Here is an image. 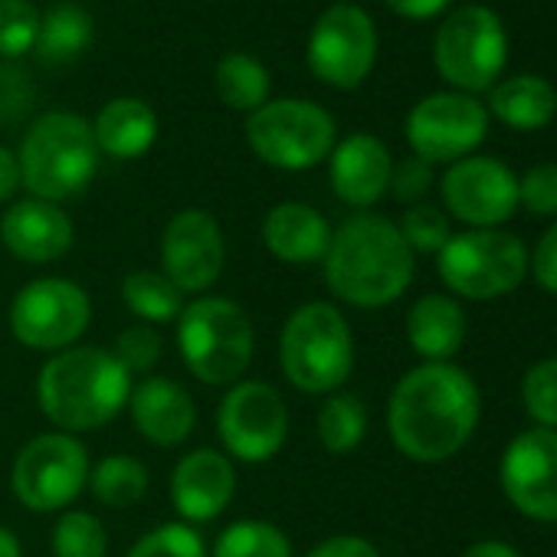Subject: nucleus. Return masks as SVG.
Listing matches in <instances>:
<instances>
[{
	"mask_svg": "<svg viewBox=\"0 0 557 557\" xmlns=\"http://www.w3.org/2000/svg\"><path fill=\"white\" fill-rule=\"evenodd\" d=\"M479 413V387L462 368L420 364L391 391L387 430L407 459L446 462L472 440Z\"/></svg>",
	"mask_w": 557,
	"mask_h": 557,
	"instance_id": "obj_1",
	"label": "nucleus"
},
{
	"mask_svg": "<svg viewBox=\"0 0 557 557\" xmlns=\"http://www.w3.org/2000/svg\"><path fill=\"white\" fill-rule=\"evenodd\" d=\"M325 286L355 309H384L413 283V249L381 213H351L332 230L322 259Z\"/></svg>",
	"mask_w": 557,
	"mask_h": 557,
	"instance_id": "obj_2",
	"label": "nucleus"
},
{
	"mask_svg": "<svg viewBox=\"0 0 557 557\" xmlns=\"http://www.w3.org/2000/svg\"><path fill=\"white\" fill-rule=\"evenodd\" d=\"M135 377L109 348L73 345L47 358L37 374L40 413L70 436L109 426L125 407Z\"/></svg>",
	"mask_w": 557,
	"mask_h": 557,
	"instance_id": "obj_3",
	"label": "nucleus"
},
{
	"mask_svg": "<svg viewBox=\"0 0 557 557\" xmlns=\"http://www.w3.org/2000/svg\"><path fill=\"white\" fill-rule=\"evenodd\" d=\"M174 345L184 368L207 387H233L256 355L249 312L226 296H194L174 322Z\"/></svg>",
	"mask_w": 557,
	"mask_h": 557,
	"instance_id": "obj_4",
	"label": "nucleus"
},
{
	"mask_svg": "<svg viewBox=\"0 0 557 557\" xmlns=\"http://www.w3.org/2000/svg\"><path fill=\"white\" fill-rule=\"evenodd\" d=\"M278 371L293 391L329 397L342 391L355 371V332L332 302H306L278 332Z\"/></svg>",
	"mask_w": 557,
	"mask_h": 557,
	"instance_id": "obj_5",
	"label": "nucleus"
},
{
	"mask_svg": "<svg viewBox=\"0 0 557 557\" xmlns=\"http://www.w3.org/2000/svg\"><path fill=\"white\" fill-rule=\"evenodd\" d=\"M17 161L30 197L50 203L79 197L99 171V145L92 135V122L66 109L40 115L27 128L17 148Z\"/></svg>",
	"mask_w": 557,
	"mask_h": 557,
	"instance_id": "obj_6",
	"label": "nucleus"
},
{
	"mask_svg": "<svg viewBox=\"0 0 557 557\" xmlns=\"http://www.w3.org/2000/svg\"><path fill=\"white\" fill-rule=\"evenodd\" d=\"M246 141L259 161L278 171H309L329 161L338 125L329 109L309 99H269L246 119Z\"/></svg>",
	"mask_w": 557,
	"mask_h": 557,
	"instance_id": "obj_7",
	"label": "nucleus"
},
{
	"mask_svg": "<svg viewBox=\"0 0 557 557\" xmlns=\"http://www.w3.org/2000/svg\"><path fill=\"white\" fill-rule=\"evenodd\" d=\"M89 449L79 436L50 430L27 440L11 466L14 498L37 515H60L89 485Z\"/></svg>",
	"mask_w": 557,
	"mask_h": 557,
	"instance_id": "obj_8",
	"label": "nucleus"
},
{
	"mask_svg": "<svg viewBox=\"0 0 557 557\" xmlns=\"http://www.w3.org/2000/svg\"><path fill=\"white\" fill-rule=\"evenodd\" d=\"M433 63L453 92H488L508 63V34L495 11L469 4L453 11L433 44Z\"/></svg>",
	"mask_w": 557,
	"mask_h": 557,
	"instance_id": "obj_9",
	"label": "nucleus"
},
{
	"mask_svg": "<svg viewBox=\"0 0 557 557\" xmlns=\"http://www.w3.org/2000/svg\"><path fill=\"white\" fill-rule=\"evenodd\" d=\"M11 335L27 351L57 355L83 342L92 325L89 293L66 275H40L24 283L8 312Z\"/></svg>",
	"mask_w": 557,
	"mask_h": 557,
	"instance_id": "obj_10",
	"label": "nucleus"
},
{
	"mask_svg": "<svg viewBox=\"0 0 557 557\" xmlns=\"http://www.w3.org/2000/svg\"><path fill=\"white\" fill-rule=\"evenodd\" d=\"M436 256L446 289L475 302L515 293L528 272L524 243L502 230H469L449 236V243Z\"/></svg>",
	"mask_w": 557,
	"mask_h": 557,
	"instance_id": "obj_11",
	"label": "nucleus"
},
{
	"mask_svg": "<svg viewBox=\"0 0 557 557\" xmlns=\"http://www.w3.org/2000/svg\"><path fill=\"white\" fill-rule=\"evenodd\" d=\"M293 430L289 404L265 381H236L216 407V436L233 462L259 466L286 449Z\"/></svg>",
	"mask_w": 557,
	"mask_h": 557,
	"instance_id": "obj_12",
	"label": "nucleus"
},
{
	"mask_svg": "<svg viewBox=\"0 0 557 557\" xmlns=\"http://www.w3.org/2000/svg\"><path fill=\"white\" fill-rule=\"evenodd\" d=\"M306 60L312 76L335 89L361 86L377 63V27L368 11L358 4L329 8L309 34Z\"/></svg>",
	"mask_w": 557,
	"mask_h": 557,
	"instance_id": "obj_13",
	"label": "nucleus"
},
{
	"mask_svg": "<svg viewBox=\"0 0 557 557\" xmlns=\"http://www.w3.org/2000/svg\"><path fill=\"white\" fill-rule=\"evenodd\" d=\"M488 135V109L466 92H433L407 115V141L426 164H456Z\"/></svg>",
	"mask_w": 557,
	"mask_h": 557,
	"instance_id": "obj_14",
	"label": "nucleus"
},
{
	"mask_svg": "<svg viewBox=\"0 0 557 557\" xmlns=\"http://www.w3.org/2000/svg\"><path fill=\"white\" fill-rule=\"evenodd\" d=\"M161 272L187 296H207L223 275L226 239L223 226L210 210L187 207L177 210L161 230Z\"/></svg>",
	"mask_w": 557,
	"mask_h": 557,
	"instance_id": "obj_15",
	"label": "nucleus"
},
{
	"mask_svg": "<svg viewBox=\"0 0 557 557\" xmlns=\"http://www.w3.org/2000/svg\"><path fill=\"white\" fill-rule=\"evenodd\" d=\"M440 190L446 210L472 230H495L518 207V177L498 158L469 154L449 164Z\"/></svg>",
	"mask_w": 557,
	"mask_h": 557,
	"instance_id": "obj_16",
	"label": "nucleus"
},
{
	"mask_svg": "<svg viewBox=\"0 0 557 557\" xmlns=\"http://www.w3.org/2000/svg\"><path fill=\"white\" fill-rule=\"evenodd\" d=\"M502 488L521 515L557 521V430L534 426L508 443Z\"/></svg>",
	"mask_w": 557,
	"mask_h": 557,
	"instance_id": "obj_17",
	"label": "nucleus"
},
{
	"mask_svg": "<svg viewBox=\"0 0 557 557\" xmlns=\"http://www.w3.org/2000/svg\"><path fill=\"white\" fill-rule=\"evenodd\" d=\"M236 485H239L236 462L223 449L200 446V449L184 453L174 462L168 495L177 511V521H187L197 528V524L220 518L230 508Z\"/></svg>",
	"mask_w": 557,
	"mask_h": 557,
	"instance_id": "obj_18",
	"label": "nucleus"
},
{
	"mask_svg": "<svg viewBox=\"0 0 557 557\" xmlns=\"http://www.w3.org/2000/svg\"><path fill=\"white\" fill-rule=\"evenodd\" d=\"M0 239L14 259L27 265H50L73 249L76 223L63 210V203L24 197L14 200L0 216Z\"/></svg>",
	"mask_w": 557,
	"mask_h": 557,
	"instance_id": "obj_19",
	"label": "nucleus"
},
{
	"mask_svg": "<svg viewBox=\"0 0 557 557\" xmlns=\"http://www.w3.org/2000/svg\"><path fill=\"white\" fill-rule=\"evenodd\" d=\"M125 410H128L138 436L151 446H161V449L184 446L197 430V404L171 377L148 374L138 384H132Z\"/></svg>",
	"mask_w": 557,
	"mask_h": 557,
	"instance_id": "obj_20",
	"label": "nucleus"
},
{
	"mask_svg": "<svg viewBox=\"0 0 557 557\" xmlns=\"http://www.w3.org/2000/svg\"><path fill=\"white\" fill-rule=\"evenodd\" d=\"M391 171H394V158H391L387 145L368 132L348 135L329 154L332 190L342 203H348L355 210H368L387 194Z\"/></svg>",
	"mask_w": 557,
	"mask_h": 557,
	"instance_id": "obj_21",
	"label": "nucleus"
},
{
	"mask_svg": "<svg viewBox=\"0 0 557 557\" xmlns=\"http://www.w3.org/2000/svg\"><path fill=\"white\" fill-rule=\"evenodd\" d=\"M262 246L286 265H319L332 243L325 213L302 200H283L262 216Z\"/></svg>",
	"mask_w": 557,
	"mask_h": 557,
	"instance_id": "obj_22",
	"label": "nucleus"
},
{
	"mask_svg": "<svg viewBox=\"0 0 557 557\" xmlns=\"http://www.w3.org/2000/svg\"><path fill=\"white\" fill-rule=\"evenodd\" d=\"M158 128L161 125L154 109L135 96H119L106 102L92 122L99 154H109L115 161H135L148 154L158 141Z\"/></svg>",
	"mask_w": 557,
	"mask_h": 557,
	"instance_id": "obj_23",
	"label": "nucleus"
},
{
	"mask_svg": "<svg viewBox=\"0 0 557 557\" xmlns=\"http://www.w3.org/2000/svg\"><path fill=\"white\" fill-rule=\"evenodd\" d=\"M407 338L410 348L423 358V364L449 361L466 338V312L453 296L430 293L413 302L407 315Z\"/></svg>",
	"mask_w": 557,
	"mask_h": 557,
	"instance_id": "obj_24",
	"label": "nucleus"
},
{
	"mask_svg": "<svg viewBox=\"0 0 557 557\" xmlns=\"http://www.w3.org/2000/svg\"><path fill=\"white\" fill-rule=\"evenodd\" d=\"M488 112L515 132H537L557 115V89L544 76L518 73L488 89Z\"/></svg>",
	"mask_w": 557,
	"mask_h": 557,
	"instance_id": "obj_25",
	"label": "nucleus"
},
{
	"mask_svg": "<svg viewBox=\"0 0 557 557\" xmlns=\"http://www.w3.org/2000/svg\"><path fill=\"white\" fill-rule=\"evenodd\" d=\"M89 495L102 505V508H132L138 502H145L148 488H151V472L138 456L128 453H112L102 456L92 469H89Z\"/></svg>",
	"mask_w": 557,
	"mask_h": 557,
	"instance_id": "obj_26",
	"label": "nucleus"
},
{
	"mask_svg": "<svg viewBox=\"0 0 557 557\" xmlns=\"http://www.w3.org/2000/svg\"><path fill=\"white\" fill-rule=\"evenodd\" d=\"M122 302L145 325H174L187 296L161 269H135L122 278Z\"/></svg>",
	"mask_w": 557,
	"mask_h": 557,
	"instance_id": "obj_27",
	"label": "nucleus"
},
{
	"mask_svg": "<svg viewBox=\"0 0 557 557\" xmlns=\"http://www.w3.org/2000/svg\"><path fill=\"white\" fill-rule=\"evenodd\" d=\"M213 89L223 106L236 112H256L269 102V70L249 53H226L213 70Z\"/></svg>",
	"mask_w": 557,
	"mask_h": 557,
	"instance_id": "obj_28",
	"label": "nucleus"
},
{
	"mask_svg": "<svg viewBox=\"0 0 557 557\" xmlns=\"http://www.w3.org/2000/svg\"><path fill=\"white\" fill-rule=\"evenodd\" d=\"M319 443L332 456H348L355 453L364 436H368V407L358 394L335 391L322 400L319 407V423H315Z\"/></svg>",
	"mask_w": 557,
	"mask_h": 557,
	"instance_id": "obj_29",
	"label": "nucleus"
},
{
	"mask_svg": "<svg viewBox=\"0 0 557 557\" xmlns=\"http://www.w3.org/2000/svg\"><path fill=\"white\" fill-rule=\"evenodd\" d=\"M92 44V17L76 4H53L40 17L37 53L47 63H70Z\"/></svg>",
	"mask_w": 557,
	"mask_h": 557,
	"instance_id": "obj_30",
	"label": "nucleus"
},
{
	"mask_svg": "<svg viewBox=\"0 0 557 557\" xmlns=\"http://www.w3.org/2000/svg\"><path fill=\"white\" fill-rule=\"evenodd\" d=\"M293 541L275 521L265 518H239L230 521L216 541L210 557H293Z\"/></svg>",
	"mask_w": 557,
	"mask_h": 557,
	"instance_id": "obj_31",
	"label": "nucleus"
},
{
	"mask_svg": "<svg viewBox=\"0 0 557 557\" xmlns=\"http://www.w3.org/2000/svg\"><path fill=\"white\" fill-rule=\"evenodd\" d=\"M53 557H109V531L99 515L86 508L60 511L50 534Z\"/></svg>",
	"mask_w": 557,
	"mask_h": 557,
	"instance_id": "obj_32",
	"label": "nucleus"
},
{
	"mask_svg": "<svg viewBox=\"0 0 557 557\" xmlns=\"http://www.w3.org/2000/svg\"><path fill=\"white\" fill-rule=\"evenodd\" d=\"M125 557H210V547L194 524L164 521L145 531Z\"/></svg>",
	"mask_w": 557,
	"mask_h": 557,
	"instance_id": "obj_33",
	"label": "nucleus"
},
{
	"mask_svg": "<svg viewBox=\"0 0 557 557\" xmlns=\"http://www.w3.org/2000/svg\"><path fill=\"white\" fill-rule=\"evenodd\" d=\"M40 11L30 0H0V57H24L37 47Z\"/></svg>",
	"mask_w": 557,
	"mask_h": 557,
	"instance_id": "obj_34",
	"label": "nucleus"
},
{
	"mask_svg": "<svg viewBox=\"0 0 557 557\" xmlns=\"http://www.w3.org/2000/svg\"><path fill=\"white\" fill-rule=\"evenodd\" d=\"M112 355L119 358V364H122L132 377H135V374L148 377V374L161 364V358H164V338H161V332H158L154 325L135 322V325H128V329L115 338Z\"/></svg>",
	"mask_w": 557,
	"mask_h": 557,
	"instance_id": "obj_35",
	"label": "nucleus"
},
{
	"mask_svg": "<svg viewBox=\"0 0 557 557\" xmlns=\"http://www.w3.org/2000/svg\"><path fill=\"white\" fill-rule=\"evenodd\" d=\"M521 400H524L528 417L537 426L557 430V358H547L528 368L521 381Z\"/></svg>",
	"mask_w": 557,
	"mask_h": 557,
	"instance_id": "obj_36",
	"label": "nucleus"
},
{
	"mask_svg": "<svg viewBox=\"0 0 557 557\" xmlns=\"http://www.w3.org/2000/svg\"><path fill=\"white\" fill-rule=\"evenodd\" d=\"M397 230L407 239V246L413 249V256L417 252H440L453 236L449 233V216L433 203H413L404 213V220L397 223Z\"/></svg>",
	"mask_w": 557,
	"mask_h": 557,
	"instance_id": "obj_37",
	"label": "nucleus"
},
{
	"mask_svg": "<svg viewBox=\"0 0 557 557\" xmlns=\"http://www.w3.org/2000/svg\"><path fill=\"white\" fill-rule=\"evenodd\" d=\"M518 203L537 216H557V164H534L518 181Z\"/></svg>",
	"mask_w": 557,
	"mask_h": 557,
	"instance_id": "obj_38",
	"label": "nucleus"
},
{
	"mask_svg": "<svg viewBox=\"0 0 557 557\" xmlns=\"http://www.w3.org/2000/svg\"><path fill=\"white\" fill-rule=\"evenodd\" d=\"M430 187H433V164L420 161L417 154L407 158V161H400V164H394L391 187H387L394 194V200H400L407 207L423 203V197L430 194Z\"/></svg>",
	"mask_w": 557,
	"mask_h": 557,
	"instance_id": "obj_39",
	"label": "nucleus"
},
{
	"mask_svg": "<svg viewBox=\"0 0 557 557\" xmlns=\"http://www.w3.org/2000/svg\"><path fill=\"white\" fill-rule=\"evenodd\" d=\"M528 265L537 278V286L557 296V223L537 239V249Z\"/></svg>",
	"mask_w": 557,
	"mask_h": 557,
	"instance_id": "obj_40",
	"label": "nucleus"
},
{
	"mask_svg": "<svg viewBox=\"0 0 557 557\" xmlns=\"http://www.w3.org/2000/svg\"><path fill=\"white\" fill-rule=\"evenodd\" d=\"M306 557H381V550L361 534H332L319 541Z\"/></svg>",
	"mask_w": 557,
	"mask_h": 557,
	"instance_id": "obj_41",
	"label": "nucleus"
},
{
	"mask_svg": "<svg viewBox=\"0 0 557 557\" xmlns=\"http://www.w3.org/2000/svg\"><path fill=\"white\" fill-rule=\"evenodd\" d=\"M21 187H24V177H21L17 151L0 145V203H14Z\"/></svg>",
	"mask_w": 557,
	"mask_h": 557,
	"instance_id": "obj_42",
	"label": "nucleus"
},
{
	"mask_svg": "<svg viewBox=\"0 0 557 557\" xmlns=\"http://www.w3.org/2000/svg\"><path fill=\"white\" fill-rule=\"evenodd\" d=\"M384 4L397 14V17H407V21H430V17H440L453 0H384Z\"/></svg>",
	"mask_w": 557,
	"mask_h": 557,
	"instance_id": "obj_43",
	"label": "nucleus"
},
{
	"mask_svg": "<svg viewBox=\"0 0 557 557\" xmlns=\"http://www.w3.org/2000/svg\"><path fill=\"white\" fill-rule=\"evenodd\" d=\"M462 557H521V550L505 541H479Z\"/></svg>",
	"mask_w": 557,
	"mask_h": 557,
	"instance_id": "obj_44",
	"label": "nucleus"
},
{
	"mask_svg": "<svg viewBox=\"0 0 557 557\" xmlns=\"http://www.w3.org/2000/svg\"><path fill=\"white\" fill-rule=\"evenodd\" d=\"M0 557H24L21 537L11 528H4V524H0Z\"/></svg>",
	"mask_w": 557,
	"mask_h": 557,
	"instance_id": "obj_45",
	"label": "nucleus"
}]
</instances>
